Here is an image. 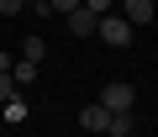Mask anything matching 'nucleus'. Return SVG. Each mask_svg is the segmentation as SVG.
Wrapping results in <instances>:
<instances>
[{"instance_id":"1","label":"nucleus","mask_w":158,"mask_h":137,"mask_svg":"<svg viewBox=\"0 0 158 137\" xmlns=\"http://www.w3.org/2000/svg\"><path fill=\"white\" fill-rule=\"evenodd\" d=\"M100 106H106V111H132V106H137V90H132L127 79H111V85L100 90Z\"/></svg>"},{"instance_id":"2","label":"nucleus","mask_w":158,"mask_h":137,"mask_svg":"<svg viewBox=\"0 0 158 137\" xmlns=\"http://www.w3.org/2000/svg\"><path fill=\"white\" fill-rule=\"evenodd\" d=\"M95 37H106L111 48H127V42H132V21L111 11V16H100V32H95Z\"/></svg>"},{"instance_id":"3","label":"nucleus","mask_w":158,"mask_h":137,"mask_svg":"<svg viewBox=\"0 0 158 137\" xmlns=\"http://www.w3.org/2000/svg\"><path fill=\"white\" fill-rule=\"evenodd\" d=\"M63 21H69V32H74V37H95V32H100V16H95L90 6H79V11H69Z\"/></svg>"},{"instance_id":"4","label":"nucleus","mask_w":158,"mask_h":137,"mask_svg":"<svg viewBox=\"0 0 158 137\" xmlns=\"http://www.w3.org/2000/svg\"><path fill=\"white\" fill-rule=\"evenodd\" d=\"M37 74H42V63H32V58H16V63H11V79H16V90L37 85Z\"/></svg>"},{"instance_id":"5","label":"nucleus","mask_w":158,"mask_h":137,"mask_svg":"<svg viewBox=\"0 0 158 137\" xmlns=\"http://www.w3.org/2000/svg\"><path fill=\"white\" fill-rule=\"evenodd\" d=\"M106 121H111V111L95 100V106H85V111H79V127H85V132H106Z\"/></svg>"},{"instance_id":"6","label":"nucleus","mask_w":158,"mask_h":137,"mask_svg":"<svg viewBox=\"0 0 158 137\" xmlns=\"http://www.w3.org/2000/svg\"><path fill=\"white\" fill-rule=\"evenodd\" d=\"M121 16H127L132 27H142V21H153V0H121Z\"/></svg>"},{"instance_id":"7","label":"nucleus","mask_w":158,"mask_h":137,"mask_svg":"<svg viewBox=\"0 0 158 137\" xmlns=\"http://www.w3.org/2000/svg\"><path fill=\"white\" fill-rule=\"evenodd\" d=\"M0 116H6V121H11V127H21V121H27V116H32V106H27V95H11V100H6V106H0Z\"/></svg>"},{"instance_id":"8","label":"nucleus","mask_w":158,"mask_h":137,"mask_svg":"<svg viewBox=\"0 0 158 137\" xmlns=\"http://www.w3.org/2000/svg\"><path fill=\"white\" fill-rule=\"evenodd\" d=\"M132 127H137V121H132V111H111V121H106V132H111V137H132Z\"/></svg>"},{"instance_id":"9","label":"nucleus","mask_w":158,"mask_h":137,"mask_svg":"<svg viewBox=\"0 0 158 137\" xmlns=\"http://www.w3.org/2000/svg\"><path fill=\"white\" fill-rule=\"evenodd\" d=\"M21 58H32V63H42V58H48V48H42V37H27V48H21Z\"/></svg>"},{"instance_id":"10","label":"nucleus","mask_w":158,"mask_h":137,"mask_svg":"<svg viewBox=\"0 0 158 137\" xmlns=\"http://www.w3.org/2000/svg\"><path fill=\"white\" fill-rule=\"evenodd\" d=\"M11 95H21V90H16V79H11V68H0V106H6Z\"/></svg>"},{"instance_id":"11","label":"nucleus","mask_w":158,"mask_h":137,"mask_svg":"<svg viewBox=\"0 0 158 137\" xmlns=\"http://www.w3.org/2000/svg\"><path fill=\"white\" fill-rule=\"evenodd\" d=\"M85 0H48V11H58V16H69V11H79Z\"/></svg>"},{"instance_id":"12","label":"nucleus","mask_w":158,"mask_h":137,"mask_svg":"<svg viewBox=\"0 0 158 137\" xmlns=\"http://www.w3.org/2000/svg\"><path fill=\"white\" fill-rule=\"evenodd\" d=\"M16 11H27V0H0V16H16Z\"/></svg>"},{"instance_id":"13","label":"nucleus","mask_w":158,"mask_h":137,"mask_svg":"<svg viewBox=\"0 0 158 137\" xmlns=\"http://www.w3.org/2000/svg\"><path fill=\"white\" fill-rule=\"evenodd\" d=\"M85 6H90L95 16H111V6H116V0H85Z\"/></svg>"},{"instance_id":"14","label":"nucleus","mask_w":158,"mask_h":137,"mask_svg":"<svg viewBox=\"0 0 158 137\" xmlns=\"http://www.w3.org/2000/svg\"><path fill=\"white\" fill-rule=\"evenodd\" d=\"M27 6H37V11H48V0H27Z\"/></svg>"}]
</instances>
